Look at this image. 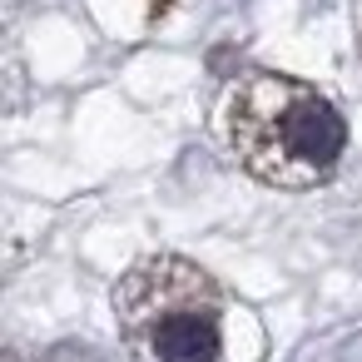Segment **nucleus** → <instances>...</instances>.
I'll use <instances>...</instances> for the list:
<instances>
[{
	"mask_svg": "<svg viewBox=\"0 0 362 362\" xmlns=\"http://www.w3.org/2000/svg\"><path fill=\"white\" fill-rule=\"evenodd\" d=\"M223 129L233 159L273 189H317L347 149L337 105L317 85L278 70H248L228 85Z\"/></svg>",
	"mask_w": 362,
	"mask_h": 362,
	"instance_id": "obj_1",
	"label": "nucleus"
},
{
	"mask_svg": "<svg viewBox=\"0 0 362 362\" xmlns=\"http://www.w3.org/2000/svg\"><path fill=\"white\" fill-rule=\"evenodd\" d=\"M124 342L144 362H218L223 357V293L174 253L139 258L115 288Z\"/></svg>",
	"mask_w": 362,
	"mask_h": 362,
	"instance_id": "obj_2",
	"label": "nucleus"
}]
</instances>
